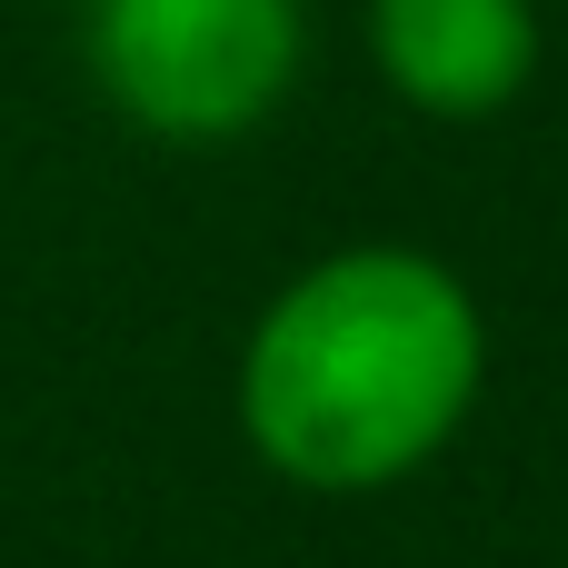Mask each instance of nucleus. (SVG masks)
<instances>
[{"mask_svg":"<svg viewBox=\"0 0 568 568\" xmlns=\"http://www.w3.org/2000/svg\"><path fill=\"white\" fill-rule=\"evenodd\" d=\"M489 329L459 270L429 250H329L300 270L240 349L250 449L329 499L409 479L479 399Z\"/></svg>","mask_w":568,"mask_h":568,"instance_id":"f257e3e1","label":"nucleus"},{"mask_svg":"<svg viewBox=\"0 0 568 568\" xmlns=\"http://www.w3.org/2000/svg\"><path fill=\"white\" fill-rule=\"evenodd\" d=\"M90 70L160 140H240L300 80V0H90Z\"/></svg>","mask_w":568,"mask_h":568,"instance_id":"f03ea898","label":"nucleus"},{"mask_svg":"<svg viewBox=\"0 0 568 568\" xmlns=\"http://www.w3.org/2000/svg\"><path fill=\"white\" fill-rule=\"evenodd\" d=\"M369 60L409 110L489 120L539 70V10L529 0H369Z\"/></svg>","mask_w":568,"mask_h":568,"instance_id":"7ed1b4c3","label":"nucleus"}]
</instances>
